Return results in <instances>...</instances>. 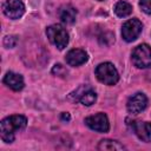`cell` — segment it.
<instances>
[{
    "mask_svg": "<svg viewBox=\"0 0 151 151\" xmlns=\"http://www.w3.org/2000/svg\"><path fill=\"white\" fill-rule=\"evenodd\" d=\"M139 6L144 13L151 15V0H139Z\"/></svg>",
    "mask_w": 151,
    "mask_h": 151,
    "instance_id": "obj_18",
    "label": "cell"
},
{
    "mask_svg": "<svg viewBox=\"0 0 151 151\" xmlns=\"http://www.w3.org/2000/svg\"><path fill=\"white\" fill-rule=\"evenodd\" d=\"M61 118H63V119H66V120H68V119H70V114H68L67 112H66V113L64 112V113L61 114Z\"/></svg>",
    "mask_w": 151,
    "mask_h": 151,
    "instance_id": "obj_19",
    "label": "cell"
},
{
    "mask_svg": "<svg viewBox=\"0 0 151 151\" xmlns=\"http://www.w3.org/2000/svg\"><path fill=\"white\" fill-rule=\"evenodd\" d=\"M87 59H88L87 53L84 50H80V48H73V50L68 51L66 57H65L66 63L70 66H73V67L85 64L87 61Z\"/></svg>",
    "mask_w": 151,
    "mask_h": 151,
    "instance_id": "obj_11",
    "label": "cell"
},
{
    "mask_svg": "<svg viewBox=\"0 0 151 151\" xmlns=\"http://www.w3.org/2000/svg\"><path fill=\"white\" fill-rule=\"evenodd\" d=\"M17 41H18V39H17L15 35H7L4 39V46L7 47V48H12V47L15 46Z\"/></svg>",
    "mask_w": 151,
    "mask_h": 151,
    "instance_id": "obj_16",
    "label": "cell"
},
{
    "mask_svg": "<svg viewBox=\"0 0 151 151\" xmlns=\"http://www.w3.org/2000/svg\"><path fill=\"white\" fill-rule=\"evenodd\" d=\"M85 124L91 130H93L96 132H100V133H105L110 129L109 118L103 112H99V113H96L93 116H90V117L85 118Z\"/></svg>",
    "mask_w": 151,
    "mask_h": 151,
    "instance_id": "obj_7",
    "label": "cell"
},
{
    "mask_svg": "<svg viewBox=\"0 0 151 151\" xmlns=\"http://www.w3.org/2000/svg\"><path fill=\"white\" fill-rule=\"evenodd\" d=\"M142 29H143V24L138 19L136 18L129 19L122 26V37L125 41L132 42L139 37V34L142 33Z\"/></svg>",
    "mask_w": 151,
    "mask_h": 151,
    "instance_id": "obj_6",
    "label": "cell"
},
{
    "mask_svg": "<svg viewBox=\"0 0 151 151\" xmlns=\"http://www.w3.org/2000/svg\"><path fill=\"white\" fill-rule=\"evenodd\" d=\"M127 125L134 132V134L145 143H151V123L149 122H138L126 119Z\"/></svg>",
    "mask_w": 151,
    "mask_h": 151,
    "instance_id": "obj_8",
    "label": "cell"
},
{
    "mask_svg": "<svg viewBox=\"0 0 151 151\" xmlns=\"http://www.w3.org/2000/svg\"><path fill=\"white\" fill-rule=\"evenodd\" d=\"M2 83L13 91H20L24 87V78L21 74L14 72H7L2 79Z\"/></svg>",
    "mask_w": 151,
    "mask_h": 151,
    "instance_id": "obj_12",
    "label": "cell"
},
{
    "mask_svg": "<svg viewBox=\"0 0 151 151\" xmlns=\"http://www.w3.org/2000/svg\"><path fill=\"white\" fill-rule=\"evenodd\" d=\"M68 98L72 101H79L85 106H91L97 100V93L88 85H81L77 90L70 93Z\"/></svg>",
    "mask_w": 151,
    "mask_h": 151,
    "instance_id": "obj_5",
    "label": "cell"
},
{
    "mask_svg": "<svg viewBox=\"0 0 151 151\" xmlns=\"http://www.w3.org/2000/svg\"><path fill=\"white\" fill-rule=\"evenodd\" d=\"M146 106H147V98L142 92H137L133 96H131L126 103V109L132 114L140 113L146 109Z\"/></svg>",
    "mask_w": 151,
    "mask_h": 151,
    "instance_id": "obj_10",
    "label": "cell"
},
{
    "mask_svg": "<svg viewBox=\"0 0 151 151\" xmlns=\"http://www.w3.org/2000/svg\"><path fill=\"white\" fill-rule=\"evenodd\" d=\"M114 13L119 18H125L132 13V6L129 2L120 0L114 5Z\"/></svg>",
    "mask_w": 151,
    "mask_h": 151,
    "instance_id": "obj_15",
    "label": "cell"
},
{
    "mask_svg": "<svg viewBox=\"0 0 151 151\" xmlns=\"http://www.w3.org/2000/svg\"><path fill=\"white\" fill-rule=\"evenodd\" d=\"M97 147H98V150H101V151H118V150L125 149V146L123 144H120L118 140H113V139H103L99 142Z\"/></svg>",
    "mask_w": 151,
    "mask_h": 151,
    "instance_id": "obj_14",
    "label": "cell"
},
{
    "mask_svg": "<svg viewBox=\"0 0 151 151\" xmlns=\"http://www.w3.org/2000/svg\"><path fill=\"white\" fill-rule=\"evenodd\" d=\"M52 73L55 74V76H59V77H64V76H66L67 71L61 64H55L52 68Z\"/></svg>",
    "mask_w": 151,
    "mask_h": 151,
    "instance_id": "obj_17",
    "label": "cell"
},
{
    "mask_svg": "<svg viewBox=\"0 0 151 151\" xmlns=\"http://www.w3.org/2000/svg\"><path fill=\"white\" fill-rule=\"evenodd\" d=\"M131 60L137 68L151 67V47L147 44H140L132 51Z\"/></svg>",
    "mask_w": 151,
    "mask_h": 151,
    "instance_id": "obj_4",
    "label": "cell"
},
{
    "mask_svg": "<svg viewBox=\"0 0 151 151\" xmlns=\"http://www.w3.org/2000/svg\"><path fill=\"white\" fill-rule=\"evenodd\" d=\"M4 14L9 19H19L25 13V5L20 0H6L2 4Z\"/></svg>",
    "mask_w": 151,
    "mask_h": 151,
    "instance_id": "obj_9",
    "label": "cell"
},
{
    "mask_svg": "<svg viewBox=\"0 0 151 151\" xmlns=\"http://www.w3.org/2000/svg\"><path fill=\"white\" fill-rule=\"evenodd\" d=\"M59 18L64 24L71 25L76 21L77 18V11L71 5H64L59 9Z\"/></svg>",
    "mask_w": 151,
    "mask_h": 151,
    "instance_id": "obj_13",
    "label": "cell"
},
{
    "mask_svg": "<svg viewBox=\"0 0 151 151\" xmlns=\"http://www.w3.org/2000/svg\"><path fill=\"white\" fill-rule=\"evenodd\" d=\"M98 1H104V0H98Z\"/></svg>",
    "mask_w": 151,
    "mask_h": 151,
    "instance_id": "obj_20",
    "label": "cell"
},
{
    "mask_svg": "<svg viewBox=\"0 0 151 151\" xmlns=\"http://www.w3.org/2000/svg\"><path fill=\"white\" fill-rule=\"evenodd\" d=\"M27 119L21 114H13L6 117L0 123V137L5 143H12L15 138V133L26 127Z\"/></svg>",
    "mask_w": 151,
    "mask_h": 151,
    "instance_id": "obj_1",
    "label": "cell"
},
{
    "mask_svg": "<svg viewBox=\"0 0 151 151\" xmlns=\"http://www.w3.org/2000/svg\"><path fill=\"white\" fill-rule=\"evenodd\" d=\"M96 77L97 79L105 85H114L119 80V73L113 64L111 63H101L96 67Z\"/></svg>",
    "mask_w": 151,
    "mask_h": 151,
    "instance_id": "obj_2",
    "label": "cell"
},
{
    "mask_svg": "<svg viewBox=\"0 0 151 151\" xmlns=\"http://www.w3.org/2000/svg\"><path fill=\"white\" fill-rule=\"evenodd\" d=\"M46 35L58 50H64L68 44V33L61 25L54 24L48 26L46 28Z\"/></svg>",
    "mask_w": 151,
    "mask_h": 151,
    "instance_id": "obj_3",
    "label": "cell"
}]
</instances>
